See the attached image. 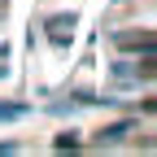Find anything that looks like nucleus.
<instances>
[{
	"label": "nucleus",
	"mask_w": 157,
	"mask_h": 157,
	"mask_svg": "<svg viewBox=\"0 0 157 157\" xmlns=\"http://www.w3.org/2000/svg\"><path fill=\"white\" fill-rule=\"evenodd\" d=\"M131 127H135V122H118V127L101 131V144H118V140H127V135H131Z\"/></svg>",
	"instance_id": "obj_1"
},
{
	"label": "nucleus",
	"mask_w": 157,
	"mask_h": 157,
	"mask_svg": "<svg viewBox=\"0 0 157 157\" xmlns=\"http://www.w3.org/2000/svg\"><path fill=\"white\" fill-rule=\"evenodd\" d=\"M13 118H26V105H13V101H0V122H13Z\"/></svg>",
	"instance_id": "obj_2"
},
{
	"label": "nucleus",
	"mask_w": 157,
	"mask_h": 157,
	"mask_svg": "<svg viewBox=\"0 0 157 157\" xmlns=\"http://www.w3.org/2000/svg\"><path fill=\"white\" fill-rule=\"evenodd\" d=\"M5 153H17V144L13 140H0V157H5Z\"/></svg>",
	"instance_id": "obj_3"
}]
</instances>
